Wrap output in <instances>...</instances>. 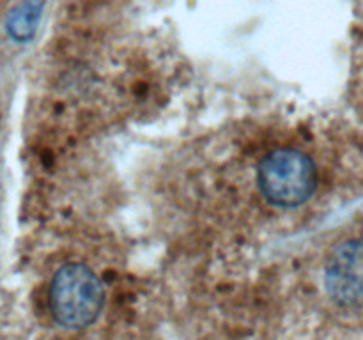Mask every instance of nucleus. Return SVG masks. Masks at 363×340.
<instances>
[{"label": "nucleus", "mask_w": 363, "mask_h": 340, "mask_svg": "<svg viewBox=\"0 0 363 340\" xmlns=\"http://www.w3.org/2000/svg\"><path fill=\"white\" fill-rule=\"evenodd\" d=\"M105 303L101 280L84 264H66L50 283V308L60 326L82 329L98 319Z\"/></svg>", "instance_id": "f257e3e1"}, {"label": "nucleus", "mask_w": 363, "mask_h": 340, "mask_svg": "<svg viewBox=\"0 0 363 340\" xmlns=\"http://www.w3.org/2000/svg\"><path fill=\"white\" fill-rule=\"evenodd\" d=\"M257 183L268 202L279 208H296L312 197L318 172L307 154L296 149H279L259 165Z\"/></svg>", "instance_id": "f03ea898"}, {"label": "nucleus", "mask_w": 363, "mask_h": 340, "mask_svg": "<svg viewBox=\"0 0 363 340\" xmlns=\"http://www.w3.org/2000/svg\"><path fill=\"white\" fill-rule=\"evenodd\" d=\"M328 296L342 307L363 305V239H350L330 254L325 266Z\"/></svg>", "instance_id": "7ed1b4c3"}, {"label": "nucleus", "mask_w": 363, "mask_h": 340, "mask_svg": "<svg viewBox=\"0 0 363 340\" xmlns=\"http://www.w3.org/2000/svg\"><path fill=\"white\" fill-rule=\"evenodd\" d=\"M41 0H23L7 18L6 28L11 38L18 42L30 41L41 18Z\"/></svg>", "instance_id": "20e7f679"}]
</instances>
